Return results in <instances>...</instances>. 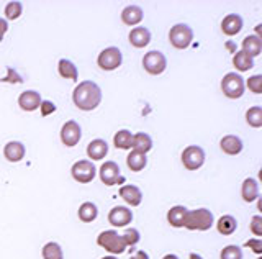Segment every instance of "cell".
I'll return each mask as SVG.
<instances>
[{"mask_svg": "<svg viewBox=\"0 0 262 259\" xmlns=\"http://www.w3.org/2000/svg\"><path fill=\"white\" fill-rule=\"evenodd\" d=\"M257 210H259V212H262V199L260 197L257 199Z\"/></svg>", "mask_w": 262, "mask_h": 259, "instance_id": "bcb514c9", "label": "cell"}, {"mask_svg": "<svg viewBox=\"0 0 262 259\" xmlns=\"http://www.w3.org/2000/svg\"><path fill=\"white\" fill-rule=\"evenodd\" d=\"M80 138H82V128L77 121L76 120L66 121L61 128V141H62L64 146H68V148L77 146Z\"/></svg>", "mask_w": 262, "mask_h": 259, "instance_id": "30bf717a", "label": "cell"}, {"mask_svg": "<svg viewBox=\"0 0 262 259\" xmlns=\"http://www.w3.org/2000/svg\"><path fill=\"white\" fill-rule=\"evenodd\" d=\"M126 164L129 167V171L139 172V171H143V169L146 167L147 158H146V155H143V153L131 151L129 155H128V158H126Z\"/></svg>", "mask_w": 262, "mask_h": 259, "instance_id": "83f0119b", "label": "cell"}, {"mask_svg": "<svg viewBox=\"0 0 262 259\" xmlns=\"http://www.w3.org/2000/svg\"><path fill=\"white\" fill-rule=\"evenodd\" d=\"M106 155H108V144L105 140H92L87 144V156L90 158L89 161H102Z\"/></svg>", "mask_w": 262, "mask_h": 259, "instance_id": "e0dca14e", "label": "cell"}, {"mask_svg": "<svg viewBox=\"0 0 262 259\" xmlns=\"http://www.w3.org/2000/svg\"><path fill=\"white\" fill-rule=\"evenodd\" d=\"M221 91L228 97V99H241L246 91V84L244 79L239 74H234V72H228V74L221 80Z\"/></svg>", "mask_w": 262, "mask_h": 259, "instance_id": "5b68a950", "label": "cell"}, {"mask_svg": "<svg viewBox=\"0 0 262 259\" xmlns=\"http://www.w3.org/2000/svg\"><path fill=\"white\" fill-rule=\"evenodd\" d=\"M143 68L147 74L159 76L167 68V59L161 51H149L144 54L143 58Z\"/></svg>", "mask_w": 262, "mask_h": 259, "instance_id": "ba28073f", "label": "cell"}, {"mask_svg": "<svg viewBox=\"0 0 262 259\" xmlns=\"http://www.w3.org/2000/svg\"><path fill=\"white\" fill-rule=\"evenodd\" d=\"M57 72H59V76L64 77V79H69L72 82H77V77H79V72H77V68L76 64L69 59H59L57 62Z\"/></svg>", "mask_w": 262, "mask_h": 259, "instance_id": "cb8c5ba5", "label": "cell"}, {"mask_svg": "<svg viewBox=\"0 0 262 259\" xmlns=\"http://www.w3.org/2000/svg\"><path fill=\"white\" fill-rule=\"evenodd\" d=\"M71 174L79 184H89L95 179L97 167L92 161L80 159V161H77V163H74V166L71 167Z\"/></svg>", "mask_w": 262, "mask_h": 259, "instance_id": "8992f818", "label": "cell"}, {"mask_svg": "<svg viewBox=\"0 0 262 259\" xmlns=\"http://www.w3.org/2000/svg\"><path fill=\"white\" fill-rule=\"evenodd\" d=\"M188 257H190V259H203L199 253H190V254H188Z\"/></svg>", "mask_w": 262, "mask_h": 259, "instance_id": "7bdbcfd3", "label": "cell"}, {"mask_svg": "<svg viewBox=\"0 0 262 259\" xmlns=\"http://www.w3.org/2000/svg\"><path fill=\"white\" fill-rule=\"evenodd\" d=\"M233 66L239 72H246V71H249V69L254 68V59L251 58L248 53L237 51L233 56Z\"/></svg>", "mask_w": 262, "mask_h": 259, "instance_id": "f1b7e54d", "label": "cell"}, {"mask_svg": "<svg viewBox=\"0 0 262 259\" xmlns=\"http://www.w3.org/2000/svg\"><path fill=\"white\" fill-rule=\"evenodd\" d=\"M249 228H251V231L254 233V236H257V238L262 236V217H260V215L252 217Z\"/></svg>", "mask_w": 262, "mask_h": 259, "instance_id": "8d00e7d4", "label": "cell"}, {"mask_svg": "<svg viewBox=\"0 0 262 259\" xmlns=\"http://www.w3.org/2000/svg\"><path fill=\"white\" fill-rule=\"evenodd\" d=\"M246 121L252 128H260L262 126V109L260 107H251L246 112Z\"/></svg>", "mask_w": 262, "mask_h": 259, "instance_id": "1f68e13d", "label": "cell"}, {"mask_svg": "<svg viewBox=\"0 0 262 259\" xmlns=\"http://www.w3.org/2000/svg\"><path fill=\"white\" fill-rule=\"evenodd\" d=\"M18 105L23 112H35L41 105V95L36 91H25L18 97Z\"/></svg>", "mask_w": 262, "mask_h": 259, "instance_id": "5bb4252c", "label": "cell"}, {"mask_svg": "<svg viewBox=\"0 0 262 259\" xmlns=\"http://www.w3.org/2000/svg\"><path fill=\"white\" fill-rule=\"evenodd\" d=\"M187 212H188V210L184 205L172 207L169 212H167V222H169V225L174 226V228H182Z\"/></svg>", "mask_w": 262, "mask_h": 259, "instance_id": "d4e9b609", "label": "cell"}, {"mask_svg": "<svg viewBox=\"0 0 262 259\" xmlns=\"http://www.w3.org/2000/svg\"><path fill=\"white\" fill-rule=\"evenodd\" d=\"M237 228V222L233 215H223L220 217V220L216 223V230L220 234H223V236H229V234H233Z\"/></svg>", "mask_w": 262, "mask_h": 259, "instance_id": "4316f807", "label": "cell"}, {"mask_svg": "<svg viewBox=\"0 0 262 259\" xmlns=\"http://www.w3.org/2000/svg\"><path fill=\"white\" fill-rule=\"evenodd\" d=\"M121 240L123 243H125V246H135L139 243V240H141V234H139V231L136 228H128L125 233L121 234Z\"/></svg>", "mask_w": 262, "mask_h": 259, "instance_id": "836d02e7", "label": "cell"}, {"mask_svg": "<svg viewBox=\"0 0 262 259\" xmlns=\"http://www.w3.org/2000/svg\"><path fill=\"white\" fill-rule=\"evenodd\" d=\"M213 226V213L208 208L188 210L184 220V228L190 231H207Z\"/></svg>", "mask_w": 262, "mask_h": 259, "instance_id": "7a4b0ae2", "label": "cell"}, {"mask_svg": "<svg viewBox=\"0 0 262 259\" xmlns=\"http://www.w3.org/2000/svg\"><path fill=\"white\" fill-rule=\"evenodd\" d=\"M169 41L177 50H187L193 41V31L185 23H177L169 31Z\"/></svg>", "mask_w": 262, "mask_h": 259, "instance_id": "277c9868", "label": "cell"}, {"mask_svg": "<svg viewBox=\"0 0 262 259\" xmlns=\"http://www.w3.org/2000/svg\"><path fill=\"white\" fill-rule=\"evenodd\" d=\"M121 62H123L121 51L115 46L105 48L97 58V64L102 71H115L121 66Z\"/></svg>", "mask_w": 262, "mask_h": 259, "instance_id": "52a82bcc", "label": "cell"}, {"mask_svg": "<svg viewBox=\"0 0 262 259\" xmlns=\"http://www.w3.org/2000/svg\"><path fill=\"white\" fill-rule=\"evenodd\" d=\"M144 13L138 5H128L121 12V21L128 27H136L143 21Z\"/></svg>", "mask_w": 262, "mask_h": 259, "instance_id": "d6986e66", "label": "cell"}, {"mask_svg": "<svg viewBox=\"0 0 262 259\" xmlns=\"http://www.w3.org/2000/svg\"><path fill=\"white\" fill-rule=\"evenodd\" d=\"M100 181L106 185V187H112V185L123 184L125 182V177L120 174V166L115 163V161H105L100 166Z\"/></svg>", "mask_w": 262, "mask_h": 259, "instance_id": "9c48e42d", "label": "cell"}, {"mask_svg": "<svg viewBox=\"0 0 262 259\" xmlns=\"http://www.w3.org/2000/svg\"><path fill=\"white\" fill-rule=\"evenodd\" d=\"M23 13V5L21 2H16V0H13V2H8L5 5V17L7 20H16L20 18Z\"/></svg>", "mask_w": 262, "mask_h": 259, "instance_id": "d6a6232c", "label": "cell"}, {"mask_svg": "<svg viewBox=\"0 0 262 259\" xmlns=\"http://www.w3.org/2000/svg\"><path fill=\"white\" fill-rule=\"evenodd\" d=\"M244 246L252 249L254 254H257V256L262 254V240L260 238H251V240H248L244 243Z\"/></svg>", "mask_w": 262, "mask_h": 259, "instance_id": "74e56055", "label": "cell"}, {"mask_svg": "<svg viewBox=\"0 0 262 259\" xmlns=\"http://www.w3.org/2000/svg\"><path fill=\"white\" fill-rule=\"evenodd\" d=\"M241 197L244 202L248 204H252L254 200L259 199V185L256 182V179H244L243 185H241Z\"/></svg>", "mask_w": 262, "mask_h": 259, "instance_id": "44dd1931", "label": "cell"}, {"mask_svg": "<svg viewBox=\"0 0 262 259\" xmlns=\"http://www.w3.org/2000/svg\"><path fill=\"white\" fill-rule=\"evenodd\" d=\"M7 71H8V76L2 79V82H18V84L23 82V79L16 74V71H13L12 68H8Z\"/></svg>", "mask_w": 262, "mask_h": 259, "instance_id": "ab89813d", "label": "cell"}, {"mask_svg": "<svg viewBox=\"0 0 262 259\" xmlns=\"http://www.w3.org/2000/svg\"><path fill=\"white\" fill-rule=\"evenodd\" d=\"M131 46L135 48H146L151 43V31L144 27H135L128 36Z\"/></svg>", "mask_w": 262, "mask_h": 259, "instance_id": "ac0fdd59", "label": "cell"}, {"mask_svg": "<svg viewBox=\"0 0 262 259\" xmlns=\"http://www.w3.org/2000/svg\"><path fill=\"white\" fill-rule=\"evenodd\" d=\"M226 46H228V50H229V51H234V48H236V45H234V43H231V41H228V43H226Z\"/></svg>", "mask_w": 262, "mask_h": 259, "instance_id": "ee69618b", "label": "cell"}, {"mask_svg": "<svg viewBox=\"0 0 262 259\" xmlns=\"http://www.w3.org/2000/svg\"><path fill=\"white\" fill-rule=\"evenodd\" d=\"M79 220L84 222V223H92L95 222V218L98 217V208L94 202H84L80 207H79Z\"/></svg>", "mask_w": 262, "mask_h": 259, "instance_id": "484cf974", "label": "cell"}, {"mask_svg": "<svg viewBox=\"0 0 262 259\" xmlns=\"http://www.w3.org/2000/svg\"><path fill=\"white\" fill-rule=\"evenodd\" d=\"M102 259H118L117 256H105V257H102Z\"/></svg>", "mask_w": 262, "mask_h": 259, "instance_id": "7dc6e473", "label": "cell"}, {"mask_svg": "<svg viewBox=\"0 0 262 259\" xmlns=\"http://www.w3.org/2000/svg\"><path fill=\"white\" fill-rule=\"evenodd\" d=\"M243 25L244 23H243V18L239 17V15L229 13L223 18V21H221V31H223L226 36H234L243 30Z\"/></svg>", "mask_w": 262, "mask_h": 259, "instance_id": "9a60e30c", "label": "cell"}, {"mask_svg": "<svg viewBox=\"0 0 262 259\" xmlns=\"http://www.w3.org/2000/svg\"><path fill=\"white\" fill-rule=\"evenodd\" d=\"M41 256H43V259H64L62 248L59 243H56V241L46 243L43 249H41Z\"/></svg>", "mask_w": 262, "mask_h": 259, "instance_id": "4dcf8cb0", "label": "cell"}, {"mask_svg": "<svg viewBox=\"0 0 262 259\" xmlns=\"http://www.w3.org/2000/svg\"><path fill=\"white\" fill-rule=\"evenodd\" d=\"M129 259H149V254H147L146 251H138V253H135Z\"/></svg>", "mask_w": 262, "mask_h": 259, "instance_id": "b9f144b4", "label": "cell"}, {"mask_svg": "<svg viewBox=\"0 0 262 259\" xmlns=\"http://www.w3.org/2000/svg\"><path fill=\"white\" fill-rule=\"evenodd\" d=\"M131 143H133V133L128 130H120L113 136V144L117 149H129Z\"/></svg>", "mask_w": 262, "mask_h": 259, "instance_id": "f546056e", "label": "cell"}, {"mask_svg": "<svg viewBox=\"0 0 262 259\" xmlns=\"http://www.w3.org/2000/svg\"><path fill=\"white\" fill-rule=\"evenodd\" d=\"M220 259H243V249L239 246H226L221 249Z\"/></svg>", "mask_w": 262, "mask_h": 259, "instance_id": "e575fe53", "label": "cell"}, {"mask_svg": "<svg viewBox=\"0 0 262 259\" xmlns=\"http://www.w3.org/2000/svg\"><path fill=\"white\" fill-rule=\"evenodd\" d=\"M244 84H248L249 87V91L254 92V94H262V76L260 74H256V76H251L248 79V82H244Z\"/></svg>", "mask_w": 262, "mask_h": 259, "instance_id": "d590c367", "label": "cell"}, {"mask_svg": "<svg viewBox=\"0 0 262 259\" xmlns=\"http://www.w3.org/2000/svg\"><path fill=\"white\" fill-rule=\"evenodd\" d=\"M108 222L112 226L123 228L133 222V212L128 207H113L108 212Z\"/></svg>", "mask_w": 262, "mask_h": 259, "instance_id": "7c38bea8", "label": "cell"}, {"mask_svg": "<svg viewBox=\"0 0 262 259\" xmlns=\"http://www.w3.org/2000/svg\"><path fill=\"white\" fill-rule=\"evenodd\" d=\"M205 163V151L200 146H187L182 153V164L188 171H196Z\"/></svg>", "mask_w": 262, "mask_h": 259, "instance_id": "8fae6325", "label": "cell"}, {"mask_svg": "<svg viewBox=\"0 0 262 259\" xmlns=\"http://www.w3.org/2000/svg\"><path fill=\"white\" fill-rule=\"evenodd\" d=\"M244 53H248L251 58L254 59L256 56L262 53V39L257 38L256 35H249L243 39V50Z\"/></svg>", "mask_w": 262, "mask_h": 259, "instance_id": "603a6c76", "label": "cell"}, {"mask_svg": "<svg viewBox=\"0 0 262 259\" xmlns=\"http://www.w3.org/2000/svg\"><path fill=\"white\" fill-rule=\"evenodd\" d=\"M118 193H120V197L131 207L141 205V202H143V192L139 190V187H136V185H133V184L123 185Z\"/></svg>", "mask_w": 262, "mask_h": 259, "instance_id": "2e32d148", "label": "cell"}, {"mask_svg": "<svg viewBox=\"0 0 262 259\" xmlns=\"http://www.w3.org/2000/svg\"><path fill=\"white\" fill-rule=\"evenodd\" d=\"M220 148L228 156H237L243 151V141L236 135H226L220 140Z\"/></svg>", "mask_w": 262, "mask_h": 259, "instance_id": "4fadbf2b", "label": "cell"}, {"mask_svg": "<svg viewBox=\"0 0 262 259\" xmlns=\"http://www.w3.org/2000/svg\"><path fill=\"white\" fill-rule=\"evenodd\" d=\"M39 110H41V115L48 117V115H51V113L56 112V105L53 102H49V100H41Z\"/></svg>", "mask_w": 262, "mask_h": 259, "instance_id": "f35d334b", "label": "cell"}, {"mask_svg": "<svg viewBox=\"0 0 262 259\" xmlns=\"http://www.w3.org/2000/svg\"><path fill=\"white\" fill-rule=\"evenodd\" d=\"M72 100L79 110L92 112L102 102V91L95 82H92V80H82V82H79L77 87L74 89Z\"/></svg>", "mask_w": 262, "mask_h": 259, "instance_id": "6da1fadb", "label": "cell"}, {"mask_svg": "<svg viewBox=\"0 0 262 259\" xmlns=\"http://www.w3.org/2000/svg\"><path fill=\"white\" fill-rule=\"evenodd\" d=\"M162 259H179V256H176V254H166Z\"/></svg>", "mask_w": 262, "mask_h": 259, "instance_id": "f6af8a7d", "label": "cell"}, {"mask_svg": "<svg viewBox=\"0 0 262 259\" xmlns=\"http://www.w3.org/2000/svg\"><path fill=\"white\" fill-rule=\"evenodd\" d=\"M259 259H260V257H259Z\"/></svg>", "mask_w": 262, "mask_h": 259, "instance_id": "c3c4849f", "label": "cell"}, {"mask_svg": "<svg viewBox=\"0 0 262 259\" xmlns=\"http://www.w3.org/2000/svg\"><path fill=\"white\" fill-rule=\"evenodd\" d=\"M25 146L23 143L20 141H10L5 144L4 148V156L7 161H10V163H20V161L25 158Z\"/></svg>", "mask_w": 262, "mask_h": 259, "instance_id": "ffe728a7", "label": "cell"}, {"mask_svg": "<svg viewBox=\"0 0 262 259\" xmlns=\"http://www.w3.org/2000/svg\"><path fill=\"white\" fill-rule=\"evenodd\" d=\"M97 245L103 248L105 251H108L112 256L115 254H123L126 251L125 243L121 240V234L115 230H105L97 236Z\"/></svg>", "mask_w": 262, "mask_h": 259, "instance_id": "3957f363", "label": "cell"}, {"mask_svg": "<svg viewBox=\"0 0 262 259\" xmlns=\"http://www.w3.org/2000/svg\"><path fill=\"white\" fill-rule=\"evenodd\" d=\"M131 148H133V151L143 153V155L149 153L152 149V140H151V136L147 135V133H143V132L133 135V143H131Z\"/></svg>", "mask_w": 262, "mask_h": 259, "instance_id": "7402d4cb", "label": "cell"}, {"mask_svg": "<svg viewBox=\"0 0 262 259\" xmlns=\"http://www.w3.org/2000/svg\"><path fill=\"white\" fill-rule=\"evenodd\" d=\"M7 31H8V21L4 20V18H0V43H2V39H4Z\"/></svg>", "mask_w": 262, "mask_h": 259, "instance_id": "60d3db41", "label": "cell"}]
</instances>
